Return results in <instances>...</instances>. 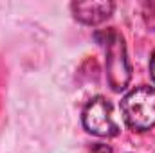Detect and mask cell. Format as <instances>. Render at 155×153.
<instances>
[{
	"mask_svg": "<svg viewBox=\"0 0 155 153\" xmlns=\"http://www.w3.org/2000/svg\"><path fill=\"white\" fill-rule=\"evenodd\" d=\"M81 122L83 128L96 137L108 139L119 133V126L112 117V105L103 96H96L85 105L81 114Z\"/></svg>",
	"mask_w": 155,
	"mask_h": 153,
	"instance_id": "3",
	"label": "cell"
},
{
	"mask_svg": "<svg viewBox=\"0 0 155 153\" xmlns=\"http://www.w3.org/2000/svg\"><path fill=\"white\" fill-rule=\"evenodd\" d=\"M150 76L155 81V50H153V54H152V58H150Z\"/></svg>",
	"mask_w": 155,
	"mask_h": 153,
	"instance_id": "6",
	"label": "cell"
},
{
	"mask_svg": "<svg viewBox=\"0 0 155 153\" xmlns=\"http://www.w3.org/2000/svg\"><path fill=\"white\" fill-rule=\"evenodd\" d=\"M96 40L105 47V69L108 86L114 92H124L132 79V65L126 54L124 38L116 29H105L96 33Z\"/></svg>",
	"mask_w": 155,
	"mask_h": 153,
	"instance_id": "1",
	"label": "cell"
},
{
	"mask_svg": "<svg viewBox=\"0 0 155 153\" xmlns=\"http://www.w3.org/2000/svg\"><path fill=\"white\" fill-rule=\"evenodd\" d=\"M116 4L110 0H88V2H74L71 5L72 15L78 22L85 25H97L110 18Z\"/></svg>",
	"mask_w": 155,
	"mask_h": 153,
	"instance_id": "4",
	"label": "cell"
},
{
	"mask_svg": "<svg viewBox=\"0 0 155 153\" xmlns=\"http://www.w3.org/2000/svg\"><path fill=\"white\" fill-rule=\"evenodd\" d=\"M121 114L134 132H148L155 126V88L141 85L121 99Z\"/></svg>",
	"mask_w": 155,
	"mask_h": 153,
	"instance_id": "2",
	"label": "cell"
},
{
	"mask_svg": "<svg viewBox=\"0 0 155 153\" xmlns=\"http://www.w3.org/2000/svg\"><path fill=\"white\" fill-rule=\"evenodd\" d=\"M92 153H112V148H110V146H107V144L97 142V144H94V146H92Z\"/></svg>",
	"mask_w": 155,
	"mask_h": 153,
	"instance_id": "5",
	"label": "cell"
}]
</instances>
